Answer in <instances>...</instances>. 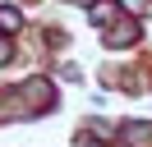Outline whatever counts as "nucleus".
Listing matches in <instances>:
<instances>
[{
	"instance_id": "20e7f679",
	"label": "nucleus",
	"mask_w": 152,
	"mask_h": 147,
	"mask_svg": "<svg viewBox=\"0 0 152 147\" xmlns=\"http://www.w3.org/2000/svg\"><path fill=\"white\" fill-rule=\"evenodd\" d=\"M10 55H14V46H10V41H5V37H0V64L10 60Z\"/></svg>"
},
{
	"instance_id": "7ed1b4c3",
	"label": "nucleus",
	"mask_w": 152,
	"mask_h": 147,
	"mask_svg": "<svg viewBox=\"0 0 152 147\" xmlns=\"http://www.w3.org/2000/svg\"><path fill=\"white\" fill-rule=\"evenodd\" d=\"M124 9H134V14H152V0H124Z\"/></svg>"
},
{
	"instance_id": "f03ea898",
	"label": "nucleus",
	"mask_w": 152,
	"mask_h": 147,
	"mask_svg": "<svg viewBox=\"0 0 152 147\" xmlns=\"http://www.w3.org/2000/svg\"><path fill=\"white\" fill-rule=\"evenodd\" d=\"M14 28H19V14L14 9H0V32H14Z\"/></svg>"
},
{
	"instance_id": "f257e3e1",
	"label": "nucleus",
	"mask_w": 152,
	"mask_h": 147,
	"mask_svg": "<svg viewBox=\"0 0 152 147\" xmlns=\"http://www.w3.org/2000/svg\"><path fill=\"white\" fill-rule=\"evenodd\" d=\"M124 138H129L134 147H152V124H129V129H124Z\"/></svg>"
}]
</instances>
